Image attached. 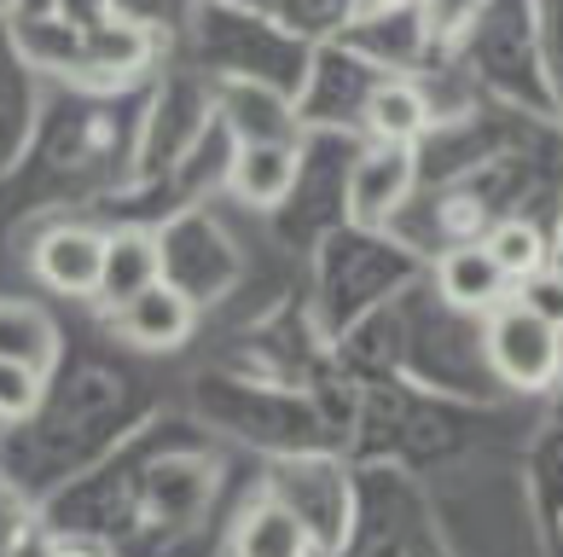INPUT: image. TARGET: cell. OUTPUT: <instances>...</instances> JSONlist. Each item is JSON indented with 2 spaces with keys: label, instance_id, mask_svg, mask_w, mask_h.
Segmentation results:
<instances>
[{
  "label": "cell",
  "instance_id": "cell-4",
  "mask_svg": "<svg viewBox=\"0 0 563 557\" xmlns=\"http://www.w3.org/2000/svg\"><path fill=\"white\" fill-rule=\"evenodd\" d=\"M106 244L111 233H93V226H53L35 250V274L58 297H93L99 274H106Z\"/></svg>",
  "mask_w": 563,
  "mask_h": 557
},
{
  "label": "cell",
  "instance_id": "cell-13",
  "mask_svg": "<svg viewBox=\"0 0 563 557\" xmlns=\"http://www.w3.org/2000/svg\"><path fill=\"white\" fill-rule=\"evenodd\" d=\"M227 116L239 122V140H297L290 134V111L262 88H233L227 93Z\"/></svg>",
  "mask_w": 563,
  "mask_h": 557
},
{
  "label": "cell",
  "instance_id": "cell-5",
  "mask_svg": "<svg viewBox=\"0 0 563 557\" xmlns=\"http://www.w3.org/2000/svg\"><path fill=\"white\" fill-rule=\"evenodd\" d=\"M435 279H442V297L459 308V314H488V308H499L511 297V279L499 274V261L483 250V238H459L453 250L442 256V267H435Z\"/></svg>",
  "mask_w": 563,
  "mask_h": 557
},
{
  "label": "cell",
  "instance_id": "cell-1",
  "mask_svg": "<svg viewBox=\"0 0 563 557\" xmlns=\"http://www.w3.org/2000/svg\"><path fill=\"white\" fill-rule=\"evenodd\" d=\"M483 348H488V366L499 371V378H506L511 389H529V396L552 389L558 371H563V332L547 325L540 314H529V308L511 302V297L499 308H488Z\"/></svg>",
  "mask_w": 563,
  "mask_h": 557
},
{
  "label": "cell",
  "instance_id": "cell-2",
  "mask_svg": "<svg viewBox=\"0 0 563 557\" xmlns=\"http://www.w3.org/2000/svg\"><path fill=\"white\" fill-rule=\"evenodd\" d=\"M412 180H419V157H412V146L372 140V146L354 157V169H349V221L361 226V233L389 226L395 210L412 198Z\"/></svg>",
  "mask_w": 563,
  "mask_h": 557
},
{
  "label": "cell",
  "instance_id": "cell-15",
  "mask_svg": "<svg viewBox=\"0 0 563 557\" xmlns=\"http://www.w3.org/2000/svg\"><path fill=\"white\" fill-rule=\"evenodd\" d=\"M511 302H523L529 314H540L547 325H558V332H563V267H552V261L534 267L529 279L511 285Z\"/></svg>",
  "mask_w": 563,
  "mask_h": 557
},
{
  "label": "cell",
  "instance_id": "cell-18",
  "mask_svg": "<svg viewBox=\"0 0 563 557\" xmlns=\"http://www.w3.org/2000/svg\"><path fill=\"white\" fill-rule=\"evenodd\" d=\"M366 12H395V7H412V0H361Z\"/></svg>",
  "mask_w": 563,
  "mask_h": 557
},
{
  "label": "cell",
  "instance_id": "cell-12",
  "mask_svg": "<svg viewBox=\"0 0 563 557\" xmlns=\"http://www.w3.org/2000/svg\"><path fill=\"white\" fill-rule=\"evenodd\" d=\"M483 250L499 261V274H506L511 285L517 279H529L534 267H547L552 261V250H547V233H540L534 221H494L488 233H483Z\"/></svg>",
  "mask_w": 563,
  "mask_h": 557
},
{
  "label": "cell",
  "instance_id": "cell-17",
  "mask_svg": "<svg viewBox=\"0 0 563 557\" xmlns=\"http://www.w3.org/2000/svg\"><path fill=\"white\" fill-rule=\"evenodd\" d=\"M471 226H476V203H471V198H465V203L453 198V203H448V233H453V238H465Z\"/></svg>",
  "mask_w": 563,
  "mask_h": 557
},
{
  "label": "cell",
  "instance_id": "cell-3",
  "mask_svg": "<svg viewBox=\"0 0 563 557\" xmlns=\"http://www.w3.org/2000/svg\"><path fill=\"white\" fill-rule=\"evenodd\" d=\"M111 320L122 325V337H129L134 348H152V355H163V348H180L186 337H192V325H198V297L163 274V279L145 285L140 297L122 302Z\"/></svg>",
  "mask_w": 563,
  "mask_h": 557
},
{
  "label": "cell",
  "instance_id": "cell-16",
  "mask_svg": "<svg viewBox=\"0 0 563 557\" xmlns=\"http://www.w3.org/2000/svg\"><path fill=\"white\" fill-rule=\"evenodd\" d=\"M53 12L65 18V24L81 35V30H93V24H106L111 18V0H53Z\"/></svg>",
  "mask_w": 563,
  "mask_h": 557
},
{
  "label": "cell",
  "instance_id": "cell-6",
  "mask_svg": "<svg viewBox=\"0 0 563 557\" xmlns=\"http://www.w3.org/2000/svg\"><path fill=\"white\" fill-rule=\"evenodd\" d=\"M297 186V140H239L233 157V192L256 210L274 203Z\"/></svg>",
  "mask_w": 563,
  "mask_h": 557
},
{
  "label": "cell",
  "instance_id": "cell-11",
  "mask_svg": "<svg viewBox=\"0 0 563 557\" xmlns=\"http://www.w3.org/2000/svg\"><path fill=\"white\" fill-rule=\"evenodd\" d=\"M58 355L53 320L30 302H0V360H24L35 371H47Z\"/></svg>",
  "mask_w": 563,
  "mask_h": 557
},
{
  "label": "cell",
  "instance_id": "cell-10",
  "mask_svg": "<svg viewBox=\"0 0 563 557\" xmlns=\"http://www.w3.org/2000/svg\"><path fill=\"white\" fill-rule=\"evenodd\" d=\"M233 546L244 557H297L314 546V528L302 523V511H290L285 500H262L244 517V528L233 534Z\"/></svg>",
  "mask_w": 563,
  "mask_h": 557
},
{
  "label": "cell",
  "instance_id": "cell-9",
  "mask_svg": "<svg viewBox=\"0 0 563 557\" xmlns=\"http://www.w3.org/2000/svg\"><path fill=\"white\" fill-rule=\"evenodd\" d=\"M430 122V99L419 81H384L366 93V129L372 140H395V146H419Z\"/></svg>",
  "mask_w": 563,
  "mask_h": 557
},
{
  "label": "cell",
  "instance_id": "cell-14",
  "mask_svg": "<svg viewBox=\"0 0 563 557\" xmlns=\"http://www.w3.org/2000/svg\"><path fill=\"white\" fill-rule=\"evenodd\" d=\"M47 396V371L24 360H0V419H30Z\"/></svg>",
  "mask_w": 563,
  "mask_h": 557
},
{
  "label": "cell",
  "instance_id": "cell-7",
  "mask_svg": "<svg viewBox=\"0 0 563 557\" xmlns=\"http://www.w3.org/2000/svg\"><path fill=\"white\" fill-rule=\"evenodd\" d=\"M152 279H163V244L152 233H111L106 244V274H99V291L93 302L117 314L129 297H140Z\"/></svg>",
  "mask_w": 563,
  "mask_h": 557
},
{
  "label": "cell",
  "instance_id": "cell-8",
  "mask_svg": "<svg viewBox=\"0 0 563 557\" xmlns=\"http://www.w3.org/2000/svg\"><path fill=\"white\" fill-rule=\"evenodd\" d=\"M145 30L134 24H122V18L111 12L106 24H93V30H81V47H76V76H88V81H122L129 70L145 65Z\"/></svg>",
  "mask_w": 563,
  "mask_h": 557
}]
</instances>
